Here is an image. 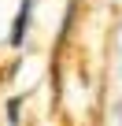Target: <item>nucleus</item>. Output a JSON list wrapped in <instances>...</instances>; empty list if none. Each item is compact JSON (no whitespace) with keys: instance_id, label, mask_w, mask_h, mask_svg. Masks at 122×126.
Listing matches in <instances>:
<instances>
[{"instance_id":"1","label":"nucleus","mask_w":122,"mask_h":126,"mask_svg":"<svg viewBox=\"0 0 122 126\" xmlns=\"http://www.w3.org/2000/svg\"><path fill=\"white\" fill-rule=\"evenodd\" d=\"M30 11H33V0H22V8H19V15H15V26H11V45L19 48L22 45V37H26V26H30Z\"/></svg>"},{"instance_id":"2","label":"nucleus","mask_w":122,"mask_h":126,"mask_svg":"<svg viewBox=\"0 0 122 126\" xmlns=\"http://www.w3.org/2000/svg\"><path fill=\"white\" fill-rule=\"evenodd\" d=\"M19 104H22V100H15V96H11V100H8V108H4V115H8V122H11V126L19 122Z\"/></svg>"}]
</instances>
